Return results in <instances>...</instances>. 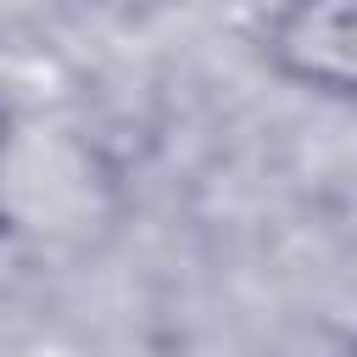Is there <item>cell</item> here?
Segmentation results:
<instances>
[{
  "label": "cell",
  "mask_w": 357,
  "mask_h": 357,
  "mask_svg": "<svg viewBox=\"0 0 357 357\" xmlns=\"http://www.w3.org/2000/svg\"><path fill=\"white\" fill-rule=\"evenodd\" d=\"M279 78L351 100L357 95V0H279L262 33Z\"/></svg>",
  "instance_id": "obj_1"
}]
</instances>
